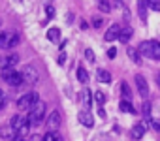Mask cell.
<instances>
[{
    "label": "cell",
    "instance_id": "1",
    "mask_svg": "<svg viewBox=\"0 0 160 141\" xmlns=\"http://www.w3.org/2000/svg\"><path fill=\"white\" fill-rule=\"evenodd\" d=\"M2 79H4L10 87H15V89H19V87L25 85V81H23V74L17 72L15 68H2Z\"/></svg>",
    "mask_w": 160,
    "mask_h": 141
},
{
    "label": "cell",
    "instance_id": "2",
    "mask_svg": "<svg viewBox=\"0 0 160 141\" xmlns=\"http://www.w3.org/2000/svg\"><path fill=\"white\" fill-rule=\"evenodd\" d=\"M28 122L32 124V126H36V124H40L43 119H45V104L42 102V100H38L30 109H28Z\"/></svg>",
    "mask_w": 160,
    "mask_h": 141
},
{
    "label": "cell",
    "instance_id": "3",
    "mask_svg": "<svg viewBox=\"0 0 160 141\" xmlns=\"http://www.w3.org/2000/svg\"><path fill=\"white\" fill-rule=\"evenodd\" d=\"M139 53L152 58V60H160V41H141L139 43Z\"/></svg>",
    "mask_w": 160,
    "mask_h": 141
},
{
    "label": "cell",
    "instance_id": "4",
    "mask_svg": "<svg viewBox=\"0 0 160 141\" xmlns=\"http://www.w3.org/2000/svg\"><path fill=\"white\" fill-rule=\"evenodd\" d=\"M38 100H40V96H38L36 92H27V94H23V96L17 100V109H19V111H28Z\"/></svg>",
    "mask_w": 160,
    "mask_h": 141
},
{
    "label": "cell",
    "instance_id": "5",
    "mask_svg": "<svg viewBox=\"0 0 160 141\" xmlns=\"http://www.w3.org/2000/svg\"><path fill=\"white\" fill-rule=\"evenodd\" d=\"M10 126H12L17 134H25V132L28 130L30 122H28V117H27V115H13L12 120H10Z\"/></svg>",
    "mask_w": 160,
    "mask_h": 141
},
{
    "label": "cell",
    "instance_id": "6",
    "mask_svg": "<svg viewBox=\"0 0 160 141\" xmlns=\"http://www.w3.org/2000/svg\"><path fill=\"white\" fill-rule=\"evenodd\" d=\"M19 43V36L13 34V32H2L0 34V47L2 49H10V47H15Z\"/></svg>",
    "mask_w": 160,
    "mask_h": 141
},
{
    "label": "cell",
    "instance_id": "7",
    "mask_svg": "<svg viewBox=\"0 0 160 141\" xmlns=\"http://www.w3.org/2000/svg\"><path fill=\"white\" fill-rule=\"evenodd\" d=\"M21 74H23L25 85H36V83H38V72H36L32 66H25V68L21 70Z\"/></svg>",
    "mask_w": 160,
    "mask_h": 141
},
{
    "label": "cell",
    "instance_id": "8",
    "mask_svg": "<svg viewBox=\"0 0 160 141\" xmlns=\"http://www.w3.org/2000/svg\"><path fill=\"white\" fill-rule=\"evenodd\" d=\"M45 126H47V130L57 132V130L60 128V113H58V111H53L51 115H47V119H45Z\"/></svg>",
    "mask_w": 160,
    "mask_h": 141
},
{
    "label": "cell",
    "instance_id": "9",
    "mask_svg": "<svg viewBox=\"0 0 160 141\" xmlns=\"http://www.w3.org/2000/svg\"><path fill=\"white\" fill-rule=\"evenodd\" d=\"M121 30H122V27L119 25V23H113L108 30H106V36H104V40L106 41H115V40H119V34H121Z\"/></svg>",
    "mask_w": 160,
    "mask_h": 141
},
{
    "label": "cell",
    "instance_id": "10",
    "mask_svg": "<svg viewBox=\"0 0 160 141\" xmlns=\"http://www.w3.org/2000/svg\"><path fill=\"white\" fill-rule=\"evenodd\" d=\"M136 85H138V90H139V94L147 100L149 98V87H147V79L143 77V75H136Z\"/></svg>",
    "mask_w": 160,
    "mask_h": 141
},
{
    "label": "cell",
    "instance_id": "11",
    "mask_svg": "<svg viewBox=\"0 0 160 141\" xmlns=\"http://www.w3.org/2000/svg\"><path fill=\"white\" fill-rule=\"evenodd\" d=\"M79 122H81L83 126H87V128H92L94 126V119H92V115L87 111V109H83V111H79Z\"/></svg>",
    "mask_w": 160,
    "mask_h": 141
},
{
    "label": "cell",
    "instance_id": "12",
    "mask_svg": "<svg viewBox=\"0 0 160 141\" xmlns=\"http://www.w3.org/2000/svg\"><path fill=\"white\" fill-rule=\"evenodd\" d=\"M17 62H19V55H17V53H12V55H6V56L2 58L0 66H2V68H15Z\"/></svg>",
    "mask_w": 160,
    "mask_h": 141
},
{
    "label": "cell",
    "instance_id": "13",
    "mask_svg": "<svg viewBox=\"0 0 160 141\" xmlns=\"http://www.w3.org/2000/svg\"><path fill=\"white\" fill-rule=\"evenodd\" d=\"M147 0H139V2H138V13H139V17L145 21L147 19Z\"/></svg>",
    "mask_w": 160,
    "mask_h": 141
},
{
    "label": "cell",
    "instance_id": "14",
    "mask_svg": "<svg viewBox=\"0 0 160 141\" xmlns=\"http://www.w3.org/2000/svg\"><path fill=\"white\" fill-rule=\"evenodd\" d=\"M47 40L53 41V43H57V41L60 40V30H58V28H49V30H47Z\"/></svg>",
    "mask_w": 160,
    "mask_h": 141
},
{
    "label": "cell",
    "instance_id": "15",
    "mask_svg": "<svg viewBox=\"0 0 160 141\" xmlns=\"http://www.w3.org/2000/svg\"><path fill=\"white\" fill-rule=\"evenodd\" d=\"M130 38H132V28H130V27H122V30H121V34H119V40H121L122 43H126Z\"/></svg>",
    "mask_w": 160,
    "mask_h": 141
},
{
    "label": "cell",
    "instance_id": "16",
    "mask_svg": "<svg viewBox=\"0 0 160 141\" xmlns=\"http://www.w3.org/2000/svg\"><path fill=\"white\" fill-rule=\"evenodd\" d=\"M143 134H145V124H136L134 130H132V137L134 139H141Z\"/></svg>",
    "mask_w": 160,
    "mask_h": 141
},
{
    "label": "cell",
    "instance_id": "17",
    "mask_svg": "<svg viewBox=\"0 0 160 141\" xmlns=\"http://www.w3.org/2000/svg\"><path fill=\"white\" fill-rule=\"evenodd\" d=\"M96 4H98V10H100L102 13H109V12H111L109 0H96Z\"/></svg>",
    "mask_w": 160,
    "mask_h": 141
},
{
    "label": "cell",
    "instance_id": "18",
    "mask_svg": "<svg viewBox=\"0 0 160 141\" xmlns=\"http://www.w3.org/2000/svg\"><path fill=\"white\" fill-rule=\"evenodd\" d=\"M42 141H64L62 137H60V134H57V132H47L43 137H42Z\"/></svg>",
    "mask_w": 160,
    "mask_h": 141
},
{
    "label": "cell",
    "instance_id": "19",
    "mask_svg": "<svg viewBox=\"0 0 160 141\" xmlns=\"http://www.w3.org/2000/svg\"><path fill=\"white\" fill-rule=\"evenodd\" d=\"M128 55H130V60H132V62H136V64H139V62H141V56H139L141 53H139V49L136 51L134 47H128Z\"/></svg>",
    "mask_w": 160,
    "mask_h": 141
},
{
    "label": "cell",
    "instance_id": "20",
    "mask_svg": "<svg viewBox=\"0 0 160 141\" xmlns=\"http://www.w3.org/2000/svg\"><path fill=\"white\" fill-rule=\"evenodd\" d=\"M121 92H122V98H124V100H130V98H132V90H130V87H128L126 81L121 83Z\"/></svg>",
    "mask_w": 160,
    "mask_h": 141
},
{
    "label": "cell",
    "instance_id": "21",
    "mask_svg": "<svg viewBox=\"0 0 160 141\" xmlns=\"http://www.w3.org/2000/svg\"><path fill=\"white\" fill-rule=\"evenodd\" d=\"M119 107H121V111H126V113H136V109L132 107V104H130V100H121V104H119Z\"/></svg>",
    "mask_w": 160,
    "mask_h": 141
},
{
    "label": "cell",
    "instance_id": "22",
    "mask_svg": "<svg viewBox=\"0 0 160 141\" xmlns=\"http://www.w3.org/2000/svg\"><path fill=\"white\" fill-rule=\"evenodd\" d=\"M98 81L100 83H109L111 81V74L106 72V70H98Z\"/></svg>",
    "mask_w": 160,
    "mask_h": 141
},
{
    "label": "cell",
    "instance_id": "23",
    "mask_svg": "<svg viewBox=\"0 0 160 141\" xmlns=\"http://www.w3.org/2000/svg\"><path fill=\"white\" fill-rule=\"evenodd\" d=\"M77 79L81 81V83H87V79H89V74H87V70H85L83 66L77 68Z\"/></svg>",
    "mask_w": 160,
    "mask_h": 141
},
{
    "label": "cell",
    "instance_id": "24",
    "mask_svg": "<svg viewBox=\"0 0 160 141\" xmlns=\"http://www.w3.org/2000/svg\"><path fill=\"white\" fill-rule=\"evenodd\" d=\"M147 6H149V10L160 12V0H147Z\"/></svg>",
    "mask_w": 160,
    "mask_h": 141
},
{
    "label": "cell",
    "instance_id": "25",
    "mask_svg": "<svg viewBox=\"0 0 160 141\" xmlns=\"http://www.w3.org/2000/svg\"><path fill=\"white\" fill-rule=\"evenodd\" d=\"M91 102H92V100H91V92L85 89V90H83V104H85V107H91Z\"/></svg>",
    "mask_w": 160,
    "mask_h": 141
},
{
    "label": "cell",
    "instance_id": "26",
    "mask_svg": "<svg viewBox=\"0 0 160 141\" xmlns=\"http://www.w3.org/2000/svg\"><path fill=\"white\" fill-rule=\"evenodd\" d=\"M94 100H96L100 105H104V102H106V94H104L102 90H98V92H94Z\"/></svg>",
    "mask_w": 160,
    "mask_h": 141
},
{
    "label": "cell",
    "instance_id": "27",
    "mask_svg": "<svg viewBox=\"0 0 160 141\" xmlns=\"http://www.w3.org/2000/svg\"><path fill=\"white\" fill-rule=\"evenodd\" d=\"M141 111H143V115H145V117H151V104H149L147 100H145V104H143V109H141Z\"/></svg>",
    "mask_w": 160,
    "mask_h": 141
},
{
    "label": "cell",
    "instance_id": "28",
    "mask_svg": "<svg viewBox=\"0 0 160 141\" xmlns=\"http://www.w3.org/2000/svg\"><path fill=\"white\" fill-rule=\"evenodd\" d=\"M85 56H87V60H91V62L94 60V53H92L91 49H87V51H85Z\"/></svg>",
    "mask_w": 160,
    "mask_h": 141
},
{
    "label": "cell",
    "instance_id": "29",
    "mask_svg": "<svg viewBox=\"0 0 160 141\" xmlns=\"http://www.w3.org/2000/svg\"><path fill=\"white\" fill-rule=\"evenodd\" d=\"M108 56H109V58H115V56H117V49H115V47H111V49L108 51Z\"/></svg>",
    "mask_w": 160,
    "mask_h": 141
},
{
    "label": "cell",
    "instance_id": "30",
    "mask_svg": "<svg viewBox=\"0 0 160 141\" xmlns=\"http://www.w3.org/2000/svg\"><path fill=\"white\" fill-rule=\"evenodd\" d=\"M94 28H98V27H102V21L100 19H94V25H92Z\"/></svg>",
    "mask_w": 160,
    "mask_h": 141
},
{
    "label": "cell",
    "instance_id": "31",
    "mask_svg": "<svg viewBox=\"0 0 160 141\" xmlns=\"http://www.w3.org/2000/svg\"><path fill=\"white\" fill-rule=\"evenodd\" d=\"M156 79H158V83H160V75H158V77H156Z\"/></svg>",
    "mask_w": 160,
    "mask_h": 141
}]
</instances>
